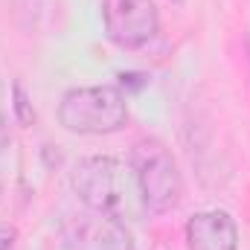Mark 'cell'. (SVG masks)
<instances>
[{
  "instance_id": "cell-1",
  "label": "cell",
  "mask_w": 250,
  "mask_h": 250,
  "mask_svg": "<svg viewBox=\"0 0 250 250\" xmlns=\"http://www.w3.org/2000/svg\"><path fill=\"white\" fill-rule=\"evenodd\" d=\"M73 192L87 207V212L114 215L123 218L125 224L148 215L131 163L108 154L79 160V166L73 169Z\"/></svg>"
},
{
  "instance_id": "cell-2",
  "label": "cell",
  "mask_w": 250,
  "mask_h": 250,
  "mask_svg": "<svg viewBox=\"0 0 250 250\" xmlns=\"http://www.w3.org/2000/svg\"><path fill=\"white\" fill-rule=\"evenodd\" d=\"M128 163L134 169L137 187L143 195V204L151 215H163L172 212L181 198H184V175L181 166L175 160V154L169 151L166 143L154 140V137H143L131 146Z\"/></svg>"
},
{
  "instance_id": "cell-3",
  "label": "cell",
  "mask_w": 250,
  "mask_h": 250,
  "mask_svg": "<svg viewBox=\"0 0 250 250\" xmlns=\"http://www.w3.org/2000/svg\"><path fill=\"white\" fill-rule=\"evenodd\" d=\"M59 123L64 131L82 137L114 134L128 123V102L114 84L73 87L59 102Z\"/></svg>"
},
{
  "instance_id": "cell-4",
  "label": "cell",
  "mask_w": 250,
  "mask_h": 250,
  "mask_svg": "<svg viewBox=\"0 0 250 250\" xmlns=\"http://www.w3.org/2000/svg\"><path fill=\"white\" fill-rule=\"evenodd\" d=\"M102 21L108 38L123 50H140L160 32L154 0H102Z\"/></svg>"
},
{
  "instance_id": "cell-5",
  "label": "cell",
  "mask_w": 250,
  "mask_h": 250,
  "mask_svg": "<svg viewBox=\"0 0 250 250\" xmlns=\"http://www.w3.org/2000/svg\"><path fill=\"white\" fill-rule=\"evenodd\" d=\"M73 250H134V236L123 218L90 212L73 230Z\"/></svg>"
},
{
  "instance_id": "cell-6",
  "label": "cell",
  "mask_w": 250,
  "mask_h": 250,
  "mask_svg": "<svg viewBox=\"0 0 250 250\" xmlns=\"http://www.w3.org/2000/svg\"><path fill=\"white\" fill-rule=\"evenodd\" d=\"M189 250H239V227L224 209H204L187 221Z\"/></svg>"
},
{
  "instance_id": "cell-7",
  "label": "cell",
  "mask_w": 250,
  "mask_h": 250,
  "mask_svg": "<svg viewBox=\"0 0 250 250\" xmlns=\"http://www.w3.org/2000/svg\"><path fill=\"white\" fill-rule=\"evenodd\" d=\"M9 146V125H6V120L0 117V151Z\"/></svg>"
}]
</instances>
